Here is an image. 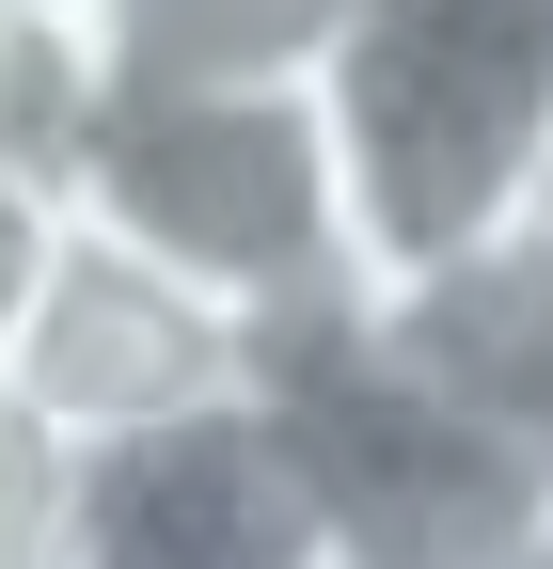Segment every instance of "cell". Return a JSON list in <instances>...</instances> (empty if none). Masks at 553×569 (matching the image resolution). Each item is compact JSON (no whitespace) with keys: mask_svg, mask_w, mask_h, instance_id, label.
Listing matches in <instances>:
<instances>
[{"mask_svg":"<svg viewBox=\"0 0 553 569\" xmlns=\"http://www.w3.org/2000/svg\"><path fill=\"white\" fill-rule=\"evenodd\" d=\"M48 159H63L80 222L143 238L190 284H222L253 332H316V317L364 301V238H349L316 80L301 96H80Z\"/></svg>","mask_w":553,"mask_h":569,"instance_id":"cell-1","label":"cell"},{"mask_svg":"<svg viewBox=\"0 0 553 569\" xmlns=\"http://www.w3.org/2000/svg\"><path fill=\"white\" fill-rule=\"evenodd\" d=\"M364 269H411L553 190V0H349L316 63Z\"/></svg>","mask_w":553,"mask_h":569,"instance_id":"cell-2","label":"cell"},{"mask_svg":"<svg viewBox=\"0 0 553 569\" xmlns=\"http://www.w3.org/2000/svg\"><path fill=\"white\" fill-rule=\"evenodd\" d=\"M269 411L316 475L332 569H537L553 538V475H522L506 443H474L459 411H428L349 317L269 332Z\"/></svg>","mask_w":553,"mask_h":569,"instance_id":"cell-3","label":"cell"},{"mask_svg":"<svg viewBox=\"0 0 553 569\" xmlns=\"http://www.w3.org/2000/svg\"><path fill=\"white\" fill-rule=\"evenodd\" d=\"M0 396H17L63 459H95V443H143V427H190V411L269 396V332L222 301V284L159 269L143 238L63 222L48 301H32V332H17V365H0Z\"/></svg>","mask_w":553,"mask_h":569,"instance_id":"cell-4","label":"cell"},{"mask_svg":"<svg viewBox=\"0 0 553 569\" xmlns=\"http://www.w3.org/2000/svg\"><path fill=\"white\" fill-rule=\"evenodd\" d=\"M63 569H332V522L285 411L238 396V411L143 427V443H95L80 507H63Z\"/></svg>","mask_w":553,"mask_h":569,"instance_id":"cell-5","label":"cell"},{"mask_svg":"<svg viewBox=\"0 0 553 569\" xmlns=\"http://www.w3.org/2000/svg\"><path fill=\"white\" fill-rule=\"evenodd\" d=\"M349 332L428 411H459L474 443L553 475V190L474 222V238H443V253H411V269H364Z\"/></svg>","mask_w":553,"mask_h":569,"instance_id":"cell-6","label":"cell"},{"mask_svg":"<svg viewBox=\"0 0 553 569\" xmlns=\"http://www.w3.org/2000/svg\"><path fill=\"white\" fill-rule=\"evenodd\" d=\"M349 0H63L80 96H301Z\"/></svg>","mask_w":553,"mask_h":569,"instance_id":"cell-7","label":"cell"},{"mask_svg":"<svg viewBox=\"0 0 553 569\" xmlns=\"http://www.w3.org/2000/svg\"><path fill=\"white\" fill-rule=\"evenodd\" d=\"M63 159L48 142H0V365H17V332H32V301H48V253H63Z\"/></svg>","mask_w":553,"mask_h":569,"instance_id":"cell-8","label":"cell"},{"mask_svg":"<svg viewBox=\"0 0 553 569\" xmlns=\"http://www.w3.org/2000/svg\"><path fill=\"white\" fill-rule=\"evenodd\" d=\"M63 507H80V459L0 396V569H63Z\"/></svg>","mask_w":553,"mask_h":569,"instance_id":"cell-9","label":"cell"},{"mask_svg":"<svg viewBox=\"0 0 553 569\" xmlns=\"http://www.w3.org/2000/svg\"><path fill=\"white\" fill-rule=\"evenodd\" d=\"M63 111H80L63 17H17V0H0V142H63Z\"/></svg>","mask_w":553,"mask_h":569,"instance_id":"cell-10","label":"cell"},{"mask_svg":"<svg viewBox=\"0 0 553 569\" xmlns=\"http://www.w3.org/2000/svg\"><path fill=\"white\" fill-rule=\"evenodd\" d=\"M17 17H63V0H17Z\"/></svg>","mask_w":553,"mask_h":569,"instance_id":"cell-11","label":"cell"},{"mask_svg":"<svg viewBox=\"0 0 553 569\" xmlns=\"http://www.w3.org/2000/svg\"><path fill=\"white\" fill-rule=\"evenodd\" d=\"M537 569H553V538H537Z\"/></svg>","mask_w":553,"mask_h":569,"instance_id":"cell-12","label":"cell"}]
</instances>
